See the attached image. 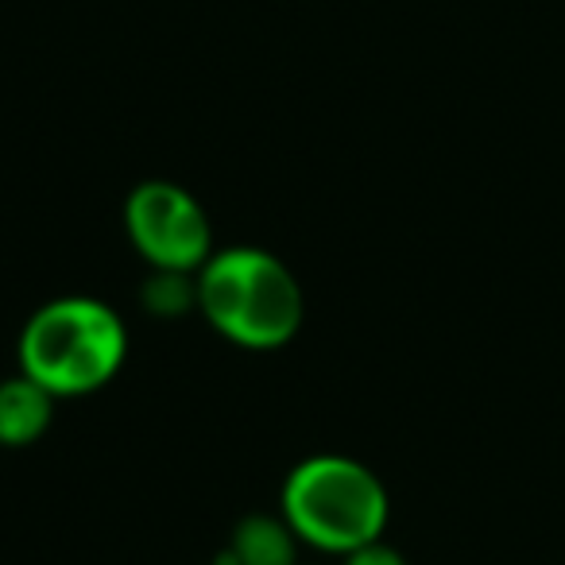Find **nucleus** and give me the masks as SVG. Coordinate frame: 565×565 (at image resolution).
<instances>
[{
  "instance_id": "f257e3e1",
  "label": "nucleus",
  "mask_w": 565,
  "mask_h": 565,
  "mask_svg": "<svg viewBox=\"0 0 565 565\" xmlns=\"http://www.w3.org/2000/svg\"><path fill=\"white\" fill-rule=\"evenodd\" d=\"M198 315L236 349L275 353L291 345L307 322V291L299 275L271 248L228 244L202 264Z\"/></svg>"
},
{
  "instance_id": "f03ea898",
  "label": "nucleus",
  "mask_w": 565,
  "mask_h": 565,
  "mask_svg": "<svg viewBox=\"0 0 565 565\" xmlns=\"http://www.w3.org/2000/svg\"><path fill=\"white\" fill-rule=\"evenodd\" d=\"M128 361V326L97 295H58L28 315L17 338V369L58 403L82 399L120 376Z\"/></svg>"
},
{
  "instance_id": "7ed1b4c3",
  "label": "nucleus",
  "mask_w": 565,
  "mask_h": 565,
  "mask_svg": "<svg viewBox=\"0 0 565 565\" xmlns=\"http://www.w3.org/2000/svg\"><path fill=\"white\" fill-rule=\"evenodd\" d=\"M279 511L307 550L345 557L384 539L392 495L361 457L310 454L282 477Z\"/></svg>"
},
{
  "instance_id": "20e7f679",
  "label": "nucleus",
  "mask_w": 565,
  "mask_h": 565,
  "mask_svg": "<svg viewBox=\"0 0 565 565\" xmlns=\"http://www.w3.org/2000/svg\"><path fill=\"white\" fill-rule=\"evenodd\" d=\"M125 233L148 271L198 275L217 252L210 210L171 179H143L128 190Z\"/></svg>"
},
{
  "instance_id": "39448f33",
  "label": "nucleus",
  "mask_w": 565,
  "mask_h": 565,
  "mask_svg": "<svg viewBox=\"0 0 565 565\" xmlns=\"http://www.w3.org/2000/svg\"><path fill=\"white\" fill-rule=\"evenodd\" d=\"M302 539L282 519V511H252L236 519L228 546L221 554L225 565H302Z\"/></svg>"
},
{
  "instance_id": "423d86ee",
  "label": "nucleus",
  "mask_w": 565,
  "mask_h": 565,
  "mask_svg": "<svg viewBox=\"0 0 565 565\" xmlns=\"http://www.w3.org/2000/svg\"><path fill=\"white\" fill-rule=\"evenodd\" d=\"M58 399L28 372H12L0 380V446L28 449L51 430Z\"/></svg>"
},
{
  "instance_id": "0eeeda50",
  "label": "nucleus",
  "mask_w": 565,
  "mask_h": 565,
  "mask_svg": "<svg viewBox=\"0 0 565 565\" xmlns=\"http://www.w3.org/2000/svg\"><path fill=\"white\" fill-rule=\"evenodd\" d=\"M140 307L167 322L198 310V279L186 271H151L140 287Z\"/></svg>"
},
{
  "instance_id": "6e6552de",
  "label": "nucleus",
  "mask_w": 565,
  "mask_h": 565,
  "mask_svg": "<svg viewBox=\"0 0 565 565\" xmlns=\"http://www.w3.org/2000/svg\"><path fill=\"white\" fill-rule=\"evenodd\" d=\"M341 565H407V557H403L392 542L376 539V542H369V546L345 554V557H341Z\"/></svg>"
},
{
  "instance_id": "1a4fd4ad",
  "label": "nucleus",
  "mask_w": 565,
  "mask_h": 565,
  "mask_svg": "<svg viewBox=\"0 0 565 565\" xmlns=\"http://www.w3.org/2000/svg\"><path fill=\"white\" fill-rule=\"evenodd\" d=\"M213 565H225V562H221V557H217V562H213Z\"/></svg>"
}]
</instances>
